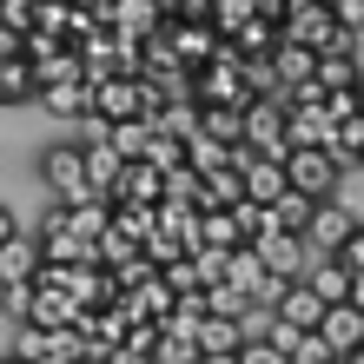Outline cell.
Wrapping results in <instances>:
<instances>
[{
    "mask_svg": "<svg viewBox=\"0 0 364 364\" xmlns=\"http://www.w3.org/2000/svg\"><path fill=\"white\" fill-rule=\"evenodd\" d=\"M272 318H278V325H291V331H318V318H325V298H318L305 278H291L285 298L272 305Z\"/></svg>",
    "mask_w": 364,
    "mask_h": 364,
    "instance_id": "8fae6325",
    "label": "cell"
},
{
    "mask_svg": "<svg viewBox=\"0 0 364 364\" xmlns=\"http://www.w3.org/2000/svg\"><path fill=\"white\" fill-rule=\"evenodd\" d=\"M100 20L119 27V33H133V40H146V33H159L166 7H159V0H113V7H100Z\"/></svg>",
    "mask_w": 364,
    "mask_h": 364,
    "instance_id": "5bb4252c",
    "label": "cell"
},
{
    "mask_svg": "<svg viewBox=\"0 0 364 364\" xmlns=\"http://www.w3.org/2000/svg\"><path fill=\"white\" fill-rule=\"evenodd\" d=\"M351 232H358L351 205H338V199H318V205H311V225H305V245H311V259H331V252L345 245Z\"/></svg>",
    "mask_w": 364,
    "mask_h": 364,
    "instance_id": "ba28073f",
    "label": "cell"
},
{
    "mask_svg": "<svg viewBox=\"0 0 364 364\" xmlns=\"http://www.w3.org/2000/svg\"><path fill=\"white\" fill-rule=\"evenodd\" d=\"M100 364H153V351H133V345H119V351H106Z\"/></svg>",
    "mask_w": 364,
    "mask_h": 364,
    "instance_id": "f546056e",
    "label": "cell"
},
{
    "mask_svg": "<svg viewBox=\"0 0 364 364\" xmlns=\"http://www.w3.org/2000/svg\"><path fill=\"white\" fill-rule=\"evenodd\" d=\"M272 67H278V87H285V100H291V87H305V80L318 73V53L298 47V40H278V47H272Z\"/></svg>",
    "mask_w": 364,
    "mask_h": 364,
    "instance_id": "2e32d148",
    "label": "cell"
},
{
    "mask_svg": "<svg viewBox=\"0 0 364 364\" xmlns=\"http://www.w3.org/2000/svg\"><path fill=\"white\" fill-rule=\"evenodd\" d=\"M126 305H133V318H146V325H166L173 305H179V291L166 285V272H153V278H139V285L126 291Z\"/></svg>",
    "mask_w": 364,
    "mask_h": 364,
    "instance_id": "4fadbf2b",
    "label": "cell"
},
{
    "mask_svg": "<svg viewBox=\"0 0 364 364\" xmlns=\"http://www.w3.org/2000/svg\"><path fill=\"white\" fill-rule=\"evenodd\" d=\"M351 305H358V311H364V272H358V278H351Z\"/></svg>",
    "mask_w": 364,
    "mask_h": 364,
    "instance_id": "836d02e7",
    "label": "cell"
},
{
    "mask_svg": "<svg viewBox=\"0 0 364 364\" xmlns=\"http://www.w3.org/2000/svg\"><path fill=\"white\" fill-rule=\"evenodd\" d=\"M252 252H259L265 272H278V278H305V265H311L305 232H285V225H265L259 239H252Z\"/></svg>",
    "mask_w": 364,
    "mask_h": 364,
    "instance_id": "5b68a950",
    "label": "cell"
},
{
    "mask_svg": "<svg viewBox=\"0 0 364 364\" xmlns=\"http://www.w3.org/2000/svg\"><path fill=\"white\" fill-rule=\"evenodd\" d=\"M33 100L47 106L53 119H87V113H93V73H80V80H60V87H40Z\"/></svg>",
    "mask_w": 364,
    "mask_h": 364,
    "instance_id": "7c38bea8",
    "label": "cell"
},
{
    "mask_svg": "<svg viewBox=\"0 0 364 364\" xmlns=\"http://www.w3.org/2000/svg\"><path fill=\"white\" fill-rule=\"evenodd\" d=\"M159 33L173 40V53H179L186 73H199L205 60L219 53V27H212V20H159Z\"/></svg>",
    "mask_w": 364,
    "mask_h": 364,
    "instance_id": "52a82bcc",
    "label": "cell"
},
{
    "mask_svg": "<svg viewBox=\"0 0 364 364\" xmlns=\"http://www.w3.org/2000/svg\"><path fill=\"white\" fill-rule=\"evenodd\" d=\"M318 331H325V345H331L338 358H345V351H358V345H364V311L351 305V298H345V305H325Z\"/></svg>",
    "mask_w": 364,
    "mask_h": 364,
    "instance_id": "9a60e30c",
    "label": "cell"
},
{
    "mask_svg": "<svg viewBox=\"0 0 364 364\" xmlns=\"http://www.w3.org/2000/svg\"><path fill=\"white\" fill-rule=\"evenodd\" d=\"M199 245H212V252H239V245H245L239 212H232V205H219V212H199Z\"/></svg>",
    "mask_w": 364,
    "mask_h": 364,
    "instance_id": "ac0fdd59",
    "label": "cell"
},
{
    "mask_svg": "<svg viewBox=\"0 0 364 364\" xmlns=\"http://www.w3.org/2000/svg\"><path fill=\"white\" fill-rule=\"evenodd\" d=\"M73 47H80V67H87L93 80L100 73H139V40L119 33V27H106V20H100L87 40H73Z\"/></svg>",
    "mask_w": 364,
    "mask_h": 364,
    "instance_id": "3957f363",
    "label": "cell"
},
{
    "mask_svg": "<svg viewBox=\"0 0 364 364\" xmlns=\"http://www.w3.org/2000/svg\"><path fill=\"white\" fill-rule=\"evenodd\" d=\"M285 40H298V47H311V53L358 47V33L338 27V14L325 7V0H285Z\"/></svg>",
    "mask_w": 364,
    "mask_h": 364,
    "instance_id": "6da1fadb",
    "label": "cell"
},
{
    "mask_svg": "<svg viewBox=\"0 0 364 364\" xmlns=\"http://www.w3.org/2000/svg\"><path fill=\"white\" fill-rule=\"evenodd\" d=\"M0 311H7V278H0Z\"/></svg>",
    "mask_w": 364,
    "mask_h": 364,
    "instance_id": "d590c367",
    "label": "cell"
},
{
    "mask_svg": "<svg viewBox=\"0 0 364 364\" xmlns=\"http://www.w3.org/2000/svg\"><path fill=\"white\" fill-rule=\"evenodd\" d=\"M33 265H40V245L27 239V232L0 245V278H7V285H33Z\"/></svg>",
    "mask_w": 364,
    "mask_h": 364,
    "instance_id": "ffe728a7",
    "label": "cell"
},
{
    "mask_svg": "<svg viewBox=\"0 0 364 364\" xmlns=\"http://www.w3.org/2000/svg\"><path fill=\"white\" fill-rule=\"evenodd\" d=\"M311 205H318V199H305V192H285V199H278V205H265V212H272V225L305 232V225H311Z\"/></svg>",
    "mask_w": 364,
    "mask_h": 364,
    "instance_id": "484cf974",
    "label": "cell"
},
{
    "mask_svg": "<svg viewBox=\"0 0 364 364\" xmlns=\"http://www.w3.org/2000/svg\"><path fill=\"white\" fill-rule=\"evenodd\" d=\"M331 364H338V358H331Z\"/></svg>",
    "mask_w": 364,
    "mask_h": 364,
    "instance_id": "ab89813d",
    "label": "cell"
},
{
    "mask_svg": "<svg viewBox=\"0 0 364 364\" xmlns=\"http://www.w3.org/2000/svg\"><path fill=\"white\" fill-rule=\"evenodd\" d=\"M146 166H159V173H173V166H186V139H173L166 126H153V139H146Z\"/></svg>",
    "mask_w": 364,
    "mask_h": 364,
    "instance_id": "cb8c5ba5",
    "label": "cell"
},
{
    "mask_svg": "<svg viewBox=\"0 0 364 364\" xmlns=\"http://www.w3.org/2000/svg\"><path fill=\"white\" fill-rule=\"evenodd\" d=\"M199 364H239V351H199Z\"/></svg>",
    "mask_w": 364,
    "mask_h": 364,
    "instance_id": "d6a6232c",
    "label": "cell"
},
{
    "mask_svg": "<svg viewBox=\"0 0 364 364\" xmlns=\"http://www.w3.org/2000/svg\"><path fill=\"white\" fill-rule=\"evenodd\" d=\"M239 364H291V358L278 351L272 338H245V345H239Z\"/></svg>",
    "mask_w": 364,
    "mask_h": 364,
    "instance_id": "83f0119b",
    "label": "cell"
},
{
    "mask_svg": "<svg viewBox=\"0 0 364 364\" xmlns=\"http://www.w3.org/2000/svg\"><path fill=\"white\" fill-rule=\"evenodd\" d=\"M20 318L27 325H80V305L67 285H47V278H33L27 285V305H20Z\"/></svg>",
    "mask_w": 364,
    "mask_h": 364,
    "instance_id": "9c48e42d",
    "label": "cell"
},
{
    "mask_svg": "<svg viewBox=\"0 0 364 364\" xmlns=\"http://www.w3.org/2000/svg\"><path fill=\"white\" fill-rule=\"evenodd\" d=\"M358 173H364V153H358Z\"/></svg>",
    "mask_w": 364,
    "mask_h": 364,
    "instance_id": "f35d334b",
    "label": "cell"
},
{
    "mask_svg": "<svg viewBox=\"0 0 364 364\" xmlns=\"http://www.w3.org/2000/svg\"><path fill=\"white\" fill-rule=\"evenodd\" d=\"M14 100H33V67L27 60H0V106Z\"/></svg>",
    "mask_w": 364,
    "mask_h": 364,
    "instance_id": "d4e9b609",
    "label": "cell"
},
{
    "mask_svg": "<svg viewBox=\"0 0 364 364\" xmlns=\"http://www.w3.org/2000/svg\"><path fill=\"white\" fill-rule=\"evenodd\" d=\"M40 179H47L53 205H80V199H93L87 153H80V146H47V153H40Z\"/></svg>",
    "mask_w": 364,
    "mask_h": 364,
    "instance_id": "277c9868",
    "label": "cell"
},
{
    "mask_svg": "<svg viewBox=\"0 0 364 364\" xmlns=\"http://www.w3.org/2000/svg\"><path fill=\"white\" fill-rule=\"evenodd\" d=\"M199 133L219 146H245V106H199Z\"/></svg>",
    "mask_w": 364,
    "mask_h": 364,
    "instance_id": "e0dca14e",
    "label": "cell"
},
{
    "mask_svg": "<svg viewBox=\"0 0 364 364\" xmlns=\"http://www.w3.org/2000/svg\"><path fill=\"white\" fill-rule=\"evenodd\" d=\"M0 364H27V358H14V351H7V358H0Z\"/></svg>",
    "mask_w": 364,
    "mask_h": 364,
    "instance_id": "74e56055",
    "label": "cell"
},
{
    "mask_svg": "<svg viewBox=\"0 0 364 364\" xmlns=\"http://www.w3.org/2000/svg\"><path fill=\"white\" fill-rule=\"evenodd\" d=\"M305 285L325 298V305H345V298H351V272L338 265V259H311L305 265Z\"/></svg>",
    "mask_w": 364,
    "mask_h": 364,
    "instance_id": "d6986e66",
    "label": "cell"
},
{
    "mask_svg": "<svg viewBox=\"0 0 364 364\" xmlns=\"http://www.w3.org/2000/svg\"><path fill=\"white\" fill-rule=\"evenodd\" d=\"M0 60H20V33L14 27H0Z\"/></svg>",
    "mask_w": 364,
    "mask_h": 364,
    "instance_id": "4dcf8cb0",
    "label": "cell"
},
{
    "mask_svg": "<svg viewBox=\"0 0 364 364\" xmlns=\"http://www.w3.org/2000/svg\"><path fill=\"white\" fill-rule=\"evenodd\" d=\"M192 338H199V351H239V345H245V318H212V311H205Z\"/></svg>",
    "mask_w": 364,
    "mask_h": 364,
    "instance_id": "44dd1931",
    "label": "cell"
},
{
    "mask_svg": "<svg viewBox=\"0 0 364 364\" xmlns=\"http://www.w3.org/2000/svg\"><path fill=\"white\" fill-rule=\"evenodd\" d=\"M331 259H338V265H345L351 278L364 272V219H358V232H351V239H345V245H338V252H331Z\"/></svg>",
    "mask_w": 364,
    "mask_h": 364,
    "instance_id": "f1b7e54d",
    "label": "cell"
},
{
    "mask_svg": "<svg viewBox=\"0 0 364 364\" xmlns=\"http://www.w3.org/2000/svg\"><path fill=\"white\" fill-rule=\"evenodd\" d=\"M245 146L265 159H285L291 139H285V100H252L245 106Z\"/></svg>",
    "mask_w": 364,
    "mask_h": 364,
    "instance_id": "8992f818",
    "label": "cell"
},
{
    "mask_svg": "<svg viewBox=\"0 0 364 364\" xmlns=\"http://www.w3.org/2000/svg\"><path fill=\"white\" fill-rule=\"evenodd\" d=\"M106 199H113V205H159L166 199V173H159V166H146V159H126V173L113 179Z\"/></svg>",
    "mask_w": 364,
    "mask_h": 364,
    "instance_id": "30bf717a",
    "label": "cell"
},
{
    "mask_svg": "<svg viewBox=\"0 0 364 364\" xmlns=\"http://www.w3.org/2000/svg\"><path fill=\"white\" fill-rule=\"evenodd\" d=\"M0 27H14L20 40L33 33V0H0Z\"/></svg>",
    "mask_w": 364,
    "mask_h": 364,
    "instance_id": "4316f807",
    "label": "cell"
},
{
    "mask_svg": "<svg viewBox=\"0 0 364 364\" xmlns=\"http://www.w3.org/2000/svg\"><path fill=\"white\" fill-rule=\"evenodd\" d=\"M7 239H20V219H14L7 205H0V245H7Z\"/></svg>",
    "mask_w": 364,
    "mask_h": 364,
    "instance_id": "1f68e13d",
    "label": "cell"
},
{
    "mask_svg": "<svg viewBox=\"0 0 364 364\" xmlns=\"http://www.w3.org/2000/svg\"><path fill=\"white\" fill-rule=\"evenodd\" d=\"M87 7H93V14H100V7H113V0H87Z\"/></svg>",
    "mask_w": 364,
    "mask_h": 364,
    "instance_id": "8d00e7d4",
    "label": "cell"
},
{
    "mask_svg": "<svg viewBox=\"0 0 364 364\" xmlns=\"http://www.w3.org/2000/svg\"><path fill=\"white\" fill-rule=\"evenodd\" d=\"M153 205H113V232H119V239H133V245H146V239H153Z\"/></svg>",
    "mask_w": 364,
    "mask_h": 364,
    "instance_id": "603a6c76",
    "label": "cell"
},
{
    "mask_svg": "<svg viewBox=\"0 0 364 364\" xmlns=\"http://www.w3.org/2000/svg\"><path fill=\"white\" fill-rule=\"evenodd\" d=\"M338 364H364V345H358V351H345V358H338Z\"/></svg>",
    "mask_w": 364,
    "mask_h": 364,
    "instance_id": "e575fe53",
    "label": "cell"
},
{
    "mask_svg": "<svg viewBox=\"0 0 364 364\" xmlns=\"http://www.w3.org/2000/svg\"><path fill=\"white\" fill-rule=\"evenodd\" d=\"M285 179H291V192H305V199H338V192H345V159H338L331 146H291Z\"/></svg>",
    "mask_w": 364,
    "mask_h": 364,
    "instance_id": "7a4b0ae2",
    "label": "cell"
},
{
    "mask_svg": "<svg viewBox=\"0 0 364 364\" xmlns=\"http://www.w3.org/2000/svg\"><path fill=\"white\" fill-rule=\"evenodd\" d=\"M153 364H199V338H192V331H166V325H159Z\"/></svg>",
    "mask_w": 364,
    "mask_h": 364,
    "instance_id": "7402d4cb",
    "label": "cell"
}]
</instances>
